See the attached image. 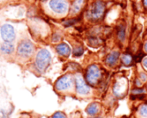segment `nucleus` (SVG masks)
Instances as JSON below:
<instances>
[{
  "label": "nucleus",
  "mask_w": 147,
  "mask_h": 118,
  "mask_svg": "<svg viewBox=\"0 0 147 118\" xmlns=\"http://www.w3.org/2000/svg\"><path fill=\"white\" fill-rule=\"evenodd\" d=\"M34 53V43L28 39L22 40L19 41L16 47V54L22 59H28L33 56Z\"/></svg>",
  "instance_id": "nucleus-2"
},
{
  "label": "nucleus",
  "mask_w": 147,
  "mask_h": 118,
  "mask_svg": "<svg viewBox=\"0 0 147 118\" xmlns=\"http://www.w3.org/2000/svg\"><path fill=\"white\" fill-rule=\"evenodd\" d=\"M55 50L59 56H62L65 58H68L71 53L70 46L65 42H61V43H59L58 45H56Z\"/></svg>",
  "instance_id": "nucleus-9"
},
{
  "label": "nucleus",
  "mask_w": 147,
  "mask_h": 118,
  "mask_svg": "<svg viewBox=\"0 0 147 118\" xmlns=\"http://www.w3.org/2000/svg\"><path fill=\"white\" fill-rule=\"evenodd\" d=\"M0 52L4 55H10L15 52V45L13 42L3 41L0 46Z\"/></svg>",
  "instance_id": "nucleus-11"
},
{
  "label": "nucleus",
  "mask_w": 147,
  "mask_h": 118,
  "mask_svg": "<svg viewBox=\"0 0 147 118\" xmlns=\"http://www.w3.org/2000/svg\"><path fill=\"white\" fill-rule=\"evenodd\" d=\"M51 118H67L66 115L64 113V112H61V111H57L55 112Z\"/></svg>",
  "instance_id": "nucleus-21"
},
{
  "label": "nucleus",
  "mask_w": 147,
  "mask_h": 118,
  "mask_svg": "<svg viewBox=\"0 0 147 118\" xmlns=\"http://www.w3.org/2000/svg\"><path fill=\"white\" fill-rule=\"evenodd\" d=\"M48 7L53 13L59 15L66 14L70 9L67 0H49Z\"/></svg>",
  "instance_id": "nucleus-6"
},
{
  "label": "nucleus",
  "mask_w": 147,
  "mask_h": 118,
  "mask_svg": "<svg viewBox=\"0 0 147 118\" xmlns=\"http://www.w3.org/2000/svg\"><path fill=\"white\" fill-rule=\"evenodd\" d=\"M91 118H100V117H91Z\"/></svg>",
  "instance_id": "nucleus-28"
},
{
  "label": "nucleus",
  "mask_w": 147,
  "mask_h": 118,
  "mask_svg": "<svg viewBox=\"0 0 147 118\" xmlns=\"http://www.w3.org/2000/svg\"><path fill=\"white\" fill-rule=\"evenodd\" d=\"M134 60V58L131 54H124L121 56V62L125 65V66H130L132 65Z\"/></svg>",
  "instance_id": "nucleus-16"
},
{
  "label": "nucleus",
  "mask_w": 147,
  "mask_h": 118,
  "mask_svg": "<svg viewBox=\"0 0 147 118\" xmlns=\"http://www.w3.org/2000/svg\"><path fill=\"white\" fill-rule=\"evenodd\" d=\"M140 79H141L143 82H146L147 80V75H146L145 73H141V74H140Z\"/></svg>",
  "instance_id": "nucleus-23"
},
{
  "label": "nucleus",
  "mask_w": 147,
  "mask_h": 118,
  "mask_svg": "<svg viewBox=\"0 0 147 118\" xmlns=\"http://www.w3.org/2000/svg\"><path fill=\"white\" fill-rule=\"evenodd\" d=\"M101 111V106L98 103H92L90 105H88V107L86 108L85 111L89 116H92L95 117L96 115L99 114Z\"/></svg>",
  "instance_id": "nucleus-13"
},
{
  "label": "nucleus",
  "mask_w": 147,
  "mask_h": 118,
  "mask_svg": "<svg viewBox=\"0 0 147 118\" xmlns=\"http://www.w3.org/2000/svg\"><path fill=\"white\" fill-rule=\"evenodd\" d=\"M119 58H120V53L118 51H113L107 56L106 63L109 66H114L117 63Z\"/></svg>",
  "instance_id": "nucleus-12"
},
{
  "label": "nucleus",
  "mask_w": 147,
  "mask_h": 118,
  "mask_svg": "<svg viewBox=\"0 0 147 118\" xmlns=\"http://www.w3.org/2000/svg\"><path fill=\"white\" fill-rule=\"evenodd\" d=\"M42 1H45V0H42Z\"/></svg>",
  "instance_id": "nucleus-29"
},
{
  "label": "nucleus",
  "mask_w": 147,
  "mask_h": 118,
  "mask_svg": "<svg viewBox=\"0 0 147 118\" xmlns=\"http://www.w3.org/2000/svg\"><path fill=\"white\" fill-rule=\"evenodd\" d=\"M51 61L52 55L50 51L47 48H40L35 55L34 66L36 70L40 73H45L49 67Z\"/></svg>",
  "instance_id": "nucleus-1"
},
{
  "label": "nucleus",
  "mask_w": 147,
  "mask_h": 118,
  "mask_svg": "<svg viewBox=\"0 0 147 118\" xmlns=\"http://www.w3.org/2000/svg\"><path fill=\"white\" fill-rule=\"evenodd\" d=\"M79 21V19L78 18H72V19H68V20H66V21H65L64 22H63V25L65 26V27H66V28H68V27H71V26H72V25H74L76 22H78Z\"/></svg>",
  "instance_id": "nucleus-20"
},
{
  "label": "nucleus",
  "mask_w": 147,
  "mask_h": 118,
  "mask_svg": "<svg viewBox=\"0 0 147 118\" xmlns=\"http://www.w3.org/2000/svg\"><path fill=\"white\" fill-rule=\"evenodd\" d=\"M0 35L2 40L6 42H13L16 38L15 28L9 23H4L0 27Z\"/></svg>",
  "instance_id": "nucleus-7"
},
{
  "label": "nucleus",
  "mask_w": 147,
  "mask_h": 118,
  "mask_svg": "<svg viewBox=\"0 0 147 118\" xmlns=\"http://www.w3.org/2000/svg\"><path fill=\"white\" fill-rule=\"evenodd\" d=\"M117 36L118 39L121 41H124L126 39V28L124 25H120L118 28V31H117Z\"/></svg>",
  "instance_id": "nucleus-15"
},
{
  "label": "nucleus",
  "mask_w": 147,
  "mask_h": 118,
  "mask_svg": "<svg viewBox=\"0 0 147 118\" xmlns=\"http://www.w3.org/2000/svg\"><path fill=\"white\" fill-rule=\"evenodd\" d=\"M142 65H143L144 68L147 71V57L146 58H145V59L142 60Z\"/></svg>",
  "instance_id": "nucleus-24"
},
{
  "label": "nucleus",
  "mask_w": 147,
  "mask_h": 118,
  "mask_svg": "<svg viewBox=\"0 0 147 118\" xmlns=\"http://www.w3.org/2000/svg\"><path fill=\"white\" fill-rule=\"evenodd\" d=\"M84 0H74L72 4H71V13L72 14H77L80 11L82 6H83V3H84Z\"/></svg>",
  "instance_id": "nucleus-14"
},
{
  "label": "nucleus",
  "mask_w": 147,
  "mask_h": 118,
  "mask_svg": "<svg viewBox=\"0 0 147 118\" xmlns=\"http://www.w3.org/2000/svg\"><path fill=\"white\" fill-rule=\"evenodd\" d=\"M127 88V85L126 80L121 79L120 81L115 83L114 86V93L117 97H121L125 94Z\"/></svg>",
  "instance_id": "nucleus-10"
},
{
  "label": "nucleus",
  "mask_w": 147,
  "mask_h": 118,
  "mask_svg": "<svg viewBox=\"0 0 147 118\" xmlns=\"http://www.w3.org/2000/svg\"><path fill=\"white\" fill-rule=\"evenodd\" d=\"M135 84H136V85H137L139 88H140V86L142 85H141V81H140V79H136V83H135Z\"/></svg>",
  "instance_id": "nucleus-25"
},
{
  "label": "nucleus",
  "mask_w": 147,
  "mask_h": 118,
  "mask_svg": "<svg viewBox=\"0 0 147 118\" xmlns=\"http://www.w3.org/2000/svg\"><path fill=\"white\" fill-rule=\"evenodd\" d=\"M76 92L79 96H87L90 93V87L82 75L78 74L74 78Z\"/></svg>",
  "instance_id": "nucleus-8"
},
{
  "label": "nucleus",
  "mask_w": 147,
  "mask_h": 118,
  "mask_svg": "<svg viewBox=\"0 0 147 118\" xmlns=\"http://www.w3.org/2000/svg\"><path fill=\"white\" fill-rule=\"evenodd\" d=\"M61 39V35L59 33H54L52 36V41L53 42H58Z\"/></svg>",
  "instance_id": "nucleus-22"
},
{
  "label": "nucleus",
  "mask_w": 147,
  "mask_h": 118,
  "mask_svg": "<svg viewBox=\"0 0 147 118\" xmlns=\"http://www.w3.org/2000/svg\"><path fill=\"white\" fill-rule=\"evenodd\" d=\"M144 48H145V51L147 52V41L145 43V46H144Z\"/></svg>",
  "instance_id": "nucleus-27"
},
{
  "label": "nucleus",
  "mask_w": 147,
  "mask_h": 118,
  "mask_svg": "<svg viewBox=\"0 0 147 118\" xmlns=\"http://www.w3.org/2000/svg\"><path fill=\"white\" fill-rule=\"evenodd\" d=\"M104 11H105V3L102 0H96L91 4L87 13V17L92 21L101 20L104 15Z\"/></svg>",
  "instance_id": "nucleus-3"
},
{
  "label": "nucleus",
  "mask_w": 147,
  "mask_h": 118,
  "mask_svg": "<svg viewBox=\"0 0 147 118\" xmlns=\"http://www.w3.org/2000/svg\"><path fill=\"white\" fill-rule=\"evenodd\" d=\"M102 76L101 69L97 65H90L85 73V80L89 85H96Z\"/></svg>",
  "instance_id": "nucleus-5"
},
{
  "label": "nucleus",
  "mask_w": 147,
  "mask_h": 118,
  "mask_svg": "<svg viewBox=\"0 0 147 118\" xmlns=\"http://www.w3.org/2000/svg\"><path fill=\"white\" fill-rule=\"evenodd\" d=\"M138 115L140 118H147V104H142L140 107Z\"/></svg>",
  "instance_id": "nucleus-17"
},
{
  "label": "nucleus",
  "mask_w": 147,
  "mask_h": 118,
  "mask_svg": "<svg viewBox=\"0 0 147 118\" xmlns=\"http://www.w3.org/2000/svg\"><path fill=\"white\" fill-rule=\"evenodd\" d=\"M145 93H146L145 90H144V89H140V88L134 89V90H133V92H132V95L134 96V98H140V97H142Z\"/></svg>",
  "instance_id": "nucleus-18"
},
{
  "label": "nucleus",
  "mask_w": 147,
  "mask_h": 118,
  "mask_svg": "<svg viewBox=\"0 0 147 118\" xmlns=\"http://www.w3.org/2000/svg\"><path fill=\"white\" fill-rule=\"evenodd\" d=\"M84 54V48L82 47H76L72 51V54L74 57H80Z\"/></svg>",
  "instance_id": "nucleus-19"
},
{
  "label": "nucleus",
  "mask_w": 147,
  "mask_h": 118,
  "mask_svg": "<svg viewBox=\"0 0 147 118\" xmlns=\"http://www.w3.org/2000/svg\"><path fill=\"white\" fill-rule=\"evenodd\" d=\"M143 2H144V5H145V7L147 8V0H143Z\"/></svg>",
  "instance_id": "nucleus-26"
},
{
  "label": "nucleus",
  "mask_w": 147,
  "mask_h": 118,
  "mask_svg": "<svg viewBox=\"0 0 147 118\" xmlns=\"http://www.w3.org/2000/svg\"><path fill=\"white\" fill-rule=\"evenodd\" d=\"M73 85H75V79L71 74H65L59 77L54 84L56 91L59 92H68L72 89Z\"/></svg>",
  "instance_id": "nucleus-4"
}]
</instances>
